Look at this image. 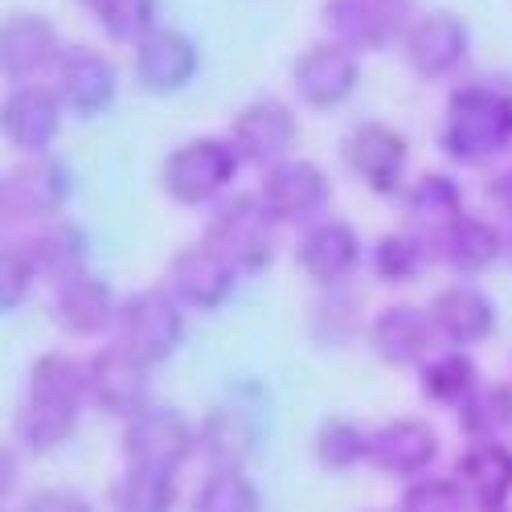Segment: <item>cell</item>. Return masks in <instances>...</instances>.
I'll return each mask as SVG.
<instances>
[{
    "label": "cell",
    "instance_id": "1",
    "mask_svg": "<svg viewBox=\"0 0 512 512\" xmlns=\"http://www.w3.org/2000/svg\"><path fill=\"white\" fill-rule=\"evenodd\" d=\"M439 148L463 168L500 160L512 148V91L496 82H467L447 99Z\"/></svg>",
    "mask_w": 512,
    "mask_h": 512
},
{
    "label": "cell",
    "instance_id": "2",
    "mask_svg": "<svg viewBox=\"0 0 512 512\" xmlns=\"http://www.w3.org/2000/svg\"><path fill=\"white\" fill-rule=\"evenodd\" d=\"M275 218L263 209L259 193L218 201L205 230V246H213L238 275H259L275 263Z\"/></svg>",
    "mask_w": 512,
    "mask_h": 512
},
{
    "label": "cell",
    "instance_id": "3",
    "mask_svg": "<svg viewBox=\"0 0 512 512\" xmlns=\"http://www.w3.org/2000/svg\"><path fill=\"white\" fill-rule=\"evenodd\" d=\"M185 340V308L164 287L127 295L115 316V345L144 365H164Z\"/></svg>",
    "mask_w": 512,
    "mask_h": 512
},
{
    "label": "cell",
    "instance_id": "4",
    "mask_svg": "<svg viewBox=\"0 0 512 512\" xmlns=\"http://www.w3.org/2000/svg\"><path fill=\"white\" fill-rule=\"evenodd\" d=\"M238 164H242V156L234 152L230 140L197 136V140L168 152V160L160 168V185L177 205H209L226 193Z\"/></svg>",
    "mask_w": 512,
    "mask_h": 512
},
{
    "label": "cell",
    "instance_id": "5",
    "mask_svg": "<svg viewBox=\"0 0 512 512\" xmlns=\"http://www.w3.org/2000/svg\"><path fill=\"white\" fill-rule=\"evenodd\" d=\"M123 459L127 467H152V472H181V463L197 451L193 422L177 406L148 402L132 418H123Z\"/></svg>",
    "mask_w": 512,
    "mask_h": 512
},
{
    "label": "cell",
    "instance_id": "6",
    "mask_svg": "<svg viewBox=\"0 0 512 512\" xmlns=\"http://www.w3.org/2000/svg\"><path fill=\"white\" fill-rule=\"evenodd\" d=\"M324 25L332 41L353 54L386 50L394 41H406L414 25V0H328Z\"/></svg>",
    "mask_w": 512,
    "mask_h": 512
},
{
    "label": "cell",
    "instance_id": "7",
    "mask_svg": "<svg viewBox=\"0 0 512 512\" xmlns=\"http://www.w3.org/2000/svg\"><path fill=\"white\" fill-rule=\"evenodd\" d=\"M328 193H332V185L324 177V168L312 164V160H291V156L271 164L263 173V181H259L263 209L283 226L320 222V213L328 205Z\"/></svg>",
    "mask_w": 512,
    "mask_h": 512
},
{
    "label": "cell",
    "instance_id": "8",
    "mask_svg": "<svg viewBox=\"0 0 512 512\" xmlns=\"http://www.w3.org/2000/svg\"><path fill=\"white\" fill-rule=\"evenodd\" d=\"M345 164L353 168V177L390 197L406 185V164H410V144L402 132H394L390 123H377V119H365L357 123L353 132L345 136Z\"/></svg>",
    "mask_w": 512,
    "mask_h": 512
},
{
    "label": "cell",
    "instance_id": "9",
    "mask_svg": "<svg viewBox=\"0 0 512 512\" xmlns=\"http://www.w3.org/2000/svg\"><path fill=\"white\" fill-rule=\"evenodd\" d=\"M234 287H238V271L205 242L173 254V263L164 271V291L193 312H218L234 295Z\"/></svg>",
    "mask_w": 512,
    "mask_h": 512
},
{
    "label": "cell",
    "instance_id": "10",
    "mask_svg": "<svg viewBox=\"0 0 512 512\" xmlns=\"http://www.w3.org/2000/svg\"><path fill=\"white\" fill-rule=\"evenodd\" d=\"M0 197H5V213H13V218L50 222L74 197V173L58 156L41 152V156H29L17 168H9Z\"/></svg>",
    "mask_w": 512,
    "mask_h": 512
},
{
    "label": "cell",
    "instance_id": "11",
    "mask_svg": "<svg viewBox=\"0 0 512 512\" xmlns=\"http://www.w3.org/2000/svg\"><path fill=\"white\" fill-rule=\"evenodd\" d=\"M467 50H472V29L467 21L451 9H435L414 17L402 54L410 62V70L418 78H447L467 62Z\"/></svg>",
    "mask_w": 512,
    "mask_h": 512
},
{
    "label": "cell",
    "instance_id": "12",
    "mask_svg": "<svg viewBox=\"0 0 512 512\" xmlns=\"http://www.w3.org/2000/svg\"><path fill=\"white\" fill-rule=\"evenodd\" d=\"M361 82V66H357V54L345 50L340 41H316L308 46L291 66V87L308 107L316 111H332L340 107Z\"/></svg>",
    "mask_w": 512,
    "mask_h": 512
},
{
    "label": "cell",
    "instance_id": "13",
    "mask_svg": "<svg viewBox=\"0 0 512 512\" xmlns=\"http://www.w3.org/2000/svg\"><path fill=\"white\" fill-rule=\"evenodd\" d=\"M295 136H300V123H295V111L279 99H254L246 103L234 119H230V144L242 160L250 164H279L287 160V152L295 148Z\"/></svg>",
    "mask_w": 512,
    "mask_h": 512
},
{
    "label": "cell",
    "instance_id": "14",
    "mask_svg": "<svg viewBox=\"0 0 512 512\" xmlns=\"http://www.w3.org/2000/svg\"><path fill=\"white\" fill-rule=\"evenodd\" d=\"M197 66H201L197 41L185 29H168V25H156L136 46V58H132L136 82L148 95H177V91H185L189 82L197 78Z\"/></svg>",
    "mask_w": 512,
    "mask_h": 512
},
{
    "label": "cell",
    "instance_id": "15",
    "mask_svg": "<svg viewBox=\"0 0 512 512\" xmlns=\"http://www.w3.org/2000/svg\"><path fill=\"white\" fill-rule=\"evenodd\" d=\"M54 91L62 95V107L74 111V119H99L119 91V78L111 58H103L91 46H70L62 50L58 66H54Z\"/></svg>",
    "mask_w": 512,
    "mask_h": 512
},
{
    "label": "cell",
    "instance_id": "16",
    "mask_svg": "<svg viewBox=\"0 0 512 512\" xmlns=\"http://www.w3.org/2000/svg\"><path fill=\"white\" fill-rule=\"evenodd\" d=\"M439 459V431L422 418H390L369 435V463L381 476L418 480Z\"/></svg>",
    "mask_w": 512,
    "mask_h": 512
},
{
    "label": "cell",
    "instance_id": "17",
    "mask_svg": "<svg viewBox=\"0 0 512 512\" xmlns=\"http://www.w3.org/2000/svg\"><path fill=\"white\" fill-rule=\"evenodd\" d=\"M62 95L54 87H41V82H21L9 91L5 107H0V127H5V140L17 152L41 156L50 152V144L62 132Z\"/></svg>",
    "mask_w": 512,
    "mask_h": 512
},
{
    "label": "cell",
    "instance_id": "18",
    "mask_svg": "<svg viewBox=\"0 0 512 512\" xmlns=\"http://www.w3.org/2000/svg\"><path fill=\"white\" fill-rule=\"evenodd\" d=\"M361 234L345 218H320L295 242V263L320 287H340L361 267Z\"/></svg>",
    "mask_w": 512,
    "mask_h": 512
},
{
    "label": "cell",
    "instance_id": "19",
    "mask_svg": "<svg viewBox=\"0 0 512 512\" xmlns=\"http://www.w3.org/2000/svg\"><path fill=\"white\" fill-rule=\"evenodd\" d=\"M87 369H91V402L103 414L132 418L136 410L148 406V369L152 365H144L127 349H119V345L99 349L87 361Z\"/></svg>",
    "mask_w": 512,
    "mask_h": 512
},
{
    "label": "cell",
    "instance_id": "20",
    "mask_svg": "<svg viewBox=\"0 0 512 512\" xmlns=\"http://www.w3.org/2000/svg\"><path fill=\"white\" fill-rule=\"evenodd\" d=\"M426 316L435 324V336L451 349H472L480 340H488L496 328V304L476 283L443 287L431 300V308H426Z\"/></svg>",
    "mask_w": 512,
    "mask_h": 512
},
{
    "label": "cell",
    "instance_id": "21",
    "mask_svg": "<svg viewBox=\"0 0 512 512\" xmlns=\"http://www.w3.org/2000/svg\"><path fill=\"white\" fill-rule=\"evenodd\" d=\"M431 242V250H435V259L439 263H447L455 275H484L488 267H496L500 259H504V234L492 226V222H484V218H476V213H459L455 222H447L435 238H426Z\"/></svg>",
    "mask_w": 512,
    "mask_h": 512
},
{
    "label": "cell",
    "instance_id": "22",
    "mask_svg": "<svg viewBox=\"0 0 512 512\" xmlns=\"http://www.w3.org/2000/svg\"><path fill=\"white\" fill-rule=\"evenodd\" d=\"M119 304L123 300H115L111 283L91 271H78L54 287V320L70 336H99V332L115 328Z\"/></svg>",
    "mask_w": 512,
    "mask_h": 512
},
{
    "label": "cell",
    "instance_id": "23",
    "mask_svg": "<svg viewBox=\"0 0 512 512\" xmlns=\"http://www.w3.org/2000/svg\"><path fill=\"white\" fill-rule=\"evenodd\" d=\"M431 345H435L431 316L410 308V304L381 308L373 316V324H369V349L394 369L422 365L426 357H431Z\"/></svg>",
    "mask_w": 512,
    "mask_h": 512
},
{
    "label": "cell",
    "instance_id": "24",
    "mask_svg": "<svg viewBox=\"0 0 512 512\" xmlns=\"http://www.w3.org/2000/svg\"><path fill=\"white\" fill-rule=\"evenodd\" d=\"M62 46H58V29L37 17V13H13L0 29V70L17 82H29L37 70L58 66Z\"/></svg>",
    "mask_w": 512,
    "mask_h": 512
},
{
    "label": "cell",
    "instance_id": "25",
    "mask_svg": "<svg viewBox=\"0 0 512 512\" xmlns=\"http://www.w3.org/2000/svg\"><path fill=\"white\" fill-rule=\"evenodd\" d=\"M455 480L480 508H504L512 496V451L500 439H472L455 459Z\"/></svg>",
    "mask_w": 512,
    "mask_h": 512
},
{
    "label": "cell",
    "instance_id": "26",
    "mask_svg": "<svg viewBox=\"0 0 512 512\" xmlns=\"http://www.w3.org/2000/svg\"><path fill=\"white\" fill-rule=\"evenodd\" d=\"M25 402H37L58 414H82V402H91V369L74 361L70 353H46L29 369V394Z\"/></svg>",
    "mask_w": 512,
    "mask_h": 512
},
{
    "label": "cell",
    "instance_id": "27",
    "mask_svg": "<svg viewBox=\"0 0 512 512\" xmlns=\"http://www.w3.org/2000/svg\"><path fill=\"white\" fill-rule=\"evenodd\" d=\"M197 447L213 467H242L259 447V422L242 406H213L197 431Z\"/></svg>",
    "mask_w": 512,
    "mask_h": 512
},
{
    "label": "cell",
    "instance_id": "28",
    "mask_svg": "<svg viewBox=\"0 0 512 512\" xmlns=\"http://www.w3.org/2000/svg\"><path fill=\"white\" fill-rule=\"evenodd\" d=\"M25 254L33 259L37 275H50L54 283L78 275V271H87V234H82V226L66 222V218H50V222H41L29 242H21Z\"/></svg>",
    "mask_w": 512,
    "mask_h": 512
},
{
    "label": "cell",
    "instance_id": "29",
    "mask_svg": "<svg viewBox=\"0 0 512 512\" xmlns=\"http://www.w3.org/2000/svg\"><path fill=\"white\" fill-rule=\"evenodd\" d=\"M406 213H410V226L422 238H435L447 222H455L463 213V193L451 177L443 173H426L418 185L406 189Z\"/></svg>",
    "mask_w": 512,
    "mask_h": 512
},
{
    "label": "cell",
    "instance_id": "30",
    "mask_svg": "<svg viewBox=\"0 0 512 512\" xmlns=\"http://www.w3.org/2000/svg\"><path fill=\"white\" fill-rule=\"evenodd\" d=\"M455 418L467 439H500L512 426V386H504V381H480L455 406Z\"/></svg>",
    "mask_w": 512,
    "mask_h": 512
},
{
    "label": "cell",
    "instance_id": "31",
    "mask_svg": "<svg viewBox=\"0 0 512 512\" xmlns=\"http://www.w3.org/2000/svg\"><path fill=\"white\" fill-rule=\"evenodd\" d=\"M422 398L426 402H439V406H459L467 394L480 386V373L476 361L467 357V349H447L422 361Z\"/></svg>",
    "mask_w": 512,
    "mask_h": 512
},
{
    "label": "cell",
    "instance_id": "32",
    "mask_svg": "<svg viewBox=\"0 0 512 512\" xmlns=\"http://www.w3.org/2000/svg\"><path fill=\"white\" fill-rule=\"evenodd\" d=\"M177 476L152 467H127L111 488V512H173Z\"/></svg>",
    "mask_w": 512,
    "mask_h": 512
},
{
    "label": "cell",
    "instance_id": "33",
    "mask_svg": "<svg viewBox=\"0 0 512 512\" xmlns=\"http://www.w3.org/2000/svg\"><path fill=\"white\" fill-rule=\"evenodd\" d=\"M312 451L328 472H349L369 459V431L345 414H328L312 435Z\"/></svg>",
    "mask_w": 512,
    "mask_h": 512
},
{
    "label": "cell",
    "instance_id": "34",
    "mask_svg": "<svg viewBox=\"0 0 512 512\" xmlns=\"http://www.w3.org/2000/svg\"><path fill=\"white\" fill-rule=\"evenodd\" d=\"M426 254H431V242H426L418 230H398L377 238L369 250V267L381 283H410L422 275Z\"/></svg>",
    "mask_w": 512,
    "mask_h": 512
},
{
    "label": "cell",
    "instance_id": "35",
    "mask_svg": "<svg viewBox=\"0 0 512 512\" xmlns=\"http://www.w3.org/2000/svg\"><path fill=\"white\" fill-rule=\"evenodd\" d=\"M263 496L242 467H213L193 496V512H259Z\"/></svg>",
    "mask_w": 512,
    "mask_h": 512
},
{
    "label": "cell",
    "instance_id": "36",
    "mask_svg": "<svg viewBox=\"0 0 512 512\" xmlns=\"http://www.w3.org/2000/svg\"><path fill=\"white\" fill-rule=\"evenodd\" d=\"M99 29L119 41V46H140V41L156 29V0H82Z\"/></svg>",
    "mask_w": 512,
    "mask_h": 512
},
{
    "label": "cell",
    "instance_id": "37",
    "mask_svg": "<svg viewBox=\"0 0 512 512\" xmlns=\"http://www.w3.org/2000/svg\"><path fill=\"white\" fill-rule=\"evenodd\" d=\"M398 512H480V504L467 496V488H463L455 476H451V480L418 476V480L406 484Z\"/></svg>",
    "mask_w": 512,
    "mask_h": 512
},
{
    "label": "cell",
    "instance_id": "38",
    "mask_svg": "<svg viewBox=\"0 0 512 512\" xmlns=\"http://www.w3.org/2000/svg\"><path fill=\"white\" fill-rule=\"evenodd\" d=\"M74 426H78L74 414H58V410H46L37 402H21V410H17V439L29 451H54V447H62L74 435Z\"/></svg>",
    "mask_w": 512,
    "mask_h": 512
},
{
    "label": "cell",
    "instance_id": "39",
    "mask_svg": "<svg viewBox=\"0 0 512 512\" xmlns=\"http://www.w3.org/2000/svg\"><path fill=\"white\" fill-rule=\"evenodd\" d=\"M33 283H37V267L25 254V246H5V259H0V312L21 308Z\"/></svg>",
    "mask_w": 512,
    "mask_h": 512
},
{
    "label": "cell",
    "instance_id": "40",
    "mask_svg": "<svg viewBox=\"0 0 512 512\" xmlns=\"http://www.w3.org/2000/svg\"><path fill=\"white\" fill-rule=\"evenodd\" d=\"M25 512H91V504L70 488H46L25 504Z\"/></svg>",
    "mask_w": 512,
    "mask_h": 512
},
{
    "label": "cell",
    "instance_id": "41",
    "mask_svg": "<svg viewBox=\"0 0 512 512\" xmlns=\"http://www.w3.org/2000/svg\"><path fill=\"white\" fill-rule=\"evenodd\" d=\"M488 197H492L504 213H512V164H508V168H500V177H492Z\"/></svg>",
    "mask_w": 512,
    "mask_h": 512
},
{
    "label": "cell",
    "instance_id": "42",
    "mask_svg": "<svg viewBox=\"0 0 512 512\" xmlns=\"http://www.w3.org/2000/svg\"><path fill=\"white\" fill-rule=\"evenodd\" d=\"M500 234H504V263H512V213H508V226Z\"/></svg>",
    "mask_w": 512,
    "mask_h": 512
},
{
    "label": "cell",
    "instance_id": "43",
    "mask_svg": "<svg viewBox=\"0 0 512 512\" xmlns=\"http://www.w3.org/2000/svg\"><path fill=\"white\" fill-rule=\"evenodd\" d=\"M13 488V459H9V451H5V492Z\"/></svg>",
    "mask_w": 512,
    "mask_h": 512
},
{
    "label": "cell",
    "instance_id": "44",
    "mask_svg": "<svg viewBox=\"0 0 512 512\" xmlns=\"http://www.w3.org/2000/svg\"><path fill=\"white\" fill-rule=\"evenodd\" d=\"M480 512H508V508H480Z\"/></svg>",
    "mask_w": 512,
    "mask_h": 512
}]
</instances>
